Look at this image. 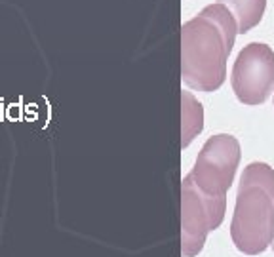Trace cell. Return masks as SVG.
Listing matches in <instances>:
<instances>
[{
	"instance_id": "3957f363",
	"label": "cell",
	"mask_w": 274,
	"mask_h": 257,
	"mask_svg": "<svg viewBox=\"0 0 274 257\" xmlns=\"http://www.w3.org/2000/svg\"><path fill=\"white\" fill-rule=\"evenodd\" d=\"M238 158H240V149L234 137H212L200 152L194 172L187 177L206 195L225 197V190L230 187L234 177Z\"/></svg>"
},
{
	"instance_id": "277c9868",
	"label": "cell",
	"mask_w": 274,
	"mask_h": 257,
	"mask_svg": "<svg viewBox=\"0 0 274 257\" xmlns=\"http://www.w3.org/2000/svg\"><path fill=\"white\" fill-rule=\"evenodd\" d=\"M236 98L248 105L263 103L274 90V55L263 44H250L232 71Z\"/></svg>"
},
{
	"instance_id": "7a4b0ae2",
	"label": "cell",
	"mask_w": 274,
	"mask_h": 257,
	"mask_svg": "<svg viewBox=\"0 0 274 257\" xmlns=\"http://www.w3.org/2000/svg\"><path fill=\"white\" fill-rule=\"evenodd\" d=\"M225 215V197H210L189 177L183 181V257L202 251L206 236L217 229Z\"/></svg>"
},
{
	"instance_id": "6da1fadb",
	"label": "cell",
	"mask_w": 274,
	"mask_h": 257,
	"mask_svg": "<svg viewBox=\"0 0 274 257\" xmlns=\"http://www.w3.org/2000/svg\"><path fill=\"white\" fill-rule=\"evenodd\" d=\"M230 236L236 248L248 255H257L272 242L274 172L266 164H251L244 172Z\"/></svg>"
},
{
	"instance_id": "5b68a950",
	"label": "cell",
	"mask_w": 274,
	"mask_h": 257,
	"mask_svg": "<svg viewBox=\"0 0 274 257\" xmlns=\"http://www.w3.org/2000/svg\"><path fill=\"white\" fill-rule=\"evenodd\" d=\"M21 103H12V105L8 107V111H6V116H8V120L10 122H17L19 118H21Z\"/></svg>"
},
{
	"instance_id": "8992f818",
	"label": "cell",
	"mask_w": 274,
	"mask_h": 257,
	"mask_svg": "<svg viewBox=\"0 0 274 257\" xmlns=\"http://www.w3.org/2000/svg\"><path fill=\"white\" fill-rule=\"evenodd\" d=\"M272 250H274V244H272Z\"/></svg>"
}]
</instances>
